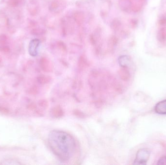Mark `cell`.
I'll return each instance as SVG.
<instances>
[{"label": "cell", "mask_w": 166, "mask_h": 165, "mask_svg": "<svg viewBox=\"0 0 166 165\" xmlns=\"http://www.w3.org/2000/svg\"><path fill=\"white\" fill-rule=\"evenodd\" d=\"M0 111L2 112L3 113H7L8 112V111L7 109H5V108H2L0 107Z\"/></svg>", "instance_id": "cell-24"}, {"label": "cell", "mask_w": 166, "mask_h": 165, "mask_svg": "<svg viewBox=\"0 0 166 165\" xmlns=\"http://www.w3.org/2000/svg\"><path fill=\"white\" fill-rule=\"evenodd\" d=\"M40 68L43 71L50 72L52 71V64L47 58H41L39 62Z\"/></svg>", "instance_id": "cell-5"}, {"label": "cell", "mask_w": 166, "mask_h": 165, "mask_svg": "<svg viewBox=\"0 0 166 165\" xmlns=\"http://www.w3.org/2000/svg\"><path fill=\"white\" fill-rule=\"evenodd\" d=\"M52 114L55 118H60L63 116L64 112L63 110L60 106H55L52 110Z\"/></svg>", "instance_id": "cell-9"}, {"label": "cell", "mask_w": 166, "mask_h": 165, "mask_svg": "<svg viewBox=\"0 0 166 165\" xmlns=\"http://www.w3.org/2000/svg\"><path fill=\"white\" fill-rule=\"evenodd\" d=\"M58 47L60 50H62L64 52H66L67 51V48L66 45L63 42L60 41L57 43Z\"/></svg>", "instance_id": "cell-14"}, {"label": "cell", "mask_w": 166, "mask_h": 165, "mask_svg": "<svg viewBox=\"0 0 166 165\" xmlns=\"http://www.w3.org/2000/svg\"><path fill=\"white\" fill-rule=\"evenodd\" d=\"M0 50H1L2 52L7 53V52L9 51L10 50L8 46H6V45H2L1 47H0Z\"/></svg>", "instance_id": "cell-19"}, {"label": "cell", "mask_w": 166, "mask_h": 165, "mask_svg": "<svg viewBox=\"0 0 166 165\" xmlns=\"http://www.w3.org/2000/svg\"><path fill=\"white\" fill-rule=\"evenodd\" d=\"M73 19L78 25H81L84 22V13L80 11H77L74 13Z\"/></svg>", "instance_id": "cell-8"}, {"label": "cell", "mask_w": 166, "mask_h": 165, "mask_svg": "<svg viewBox=\"0 0 166 165\" xmlns=\"http://www.w3.org/2000/svg\"><path fill=\"white\" fill-rule=\"evenodd\" d=\"M74 114L77 116H78V117L80 118H83L84 117V114L82 112H81L80 111H74Z\"/></svg>", "instance_id": "cell-22"}, {"label": "cell", "mask_w": 166, "mask_h": 165, "mask_svg": "<svg viewBox=\"0 0 166 165\" xmlns=\"http://www.w3.org/2000/svg\"><path fill=\"white\" fill-rule=\"evenodd\" d=\"M154 111L159 114H166V99L158 103L155 106Z\"/></svg>", "instance_id": "cell-6"}, {"label": "cell", "mask_w": 166, "mask_h": 165, "mask_svg": "<svg viewBox=\"0 0 166 165\" xmlns=\"http://www.w3.org/2000/svg\"><path fill=\"white\" fill-rule=\"evenodd\" d=\"M65 5L64 0H53L50 3L49 9L52 12H60L64 9Z\"/></svg>", "instance_id": "cell-4"}, {"label": "cell", "mask_w": 166, "mask_h": 165, "mask_svg": "<svg viewBox=\"0 0 166 165\" xmlns=\"http://www.w3.org/2000/svg\"><path fill=\"white\" fill-rule=\"evenodd\" d=\"M9 5L11 7H17L19 4V0H9Z\"/></svg>", "instance_id": "cell-16"}, {"label": "cell", "mask_w": 166, "mask_h": 165, "mask_svg": "<svg viewBox=\"0 0 166 165\" xmlns=\"http://www.w3.org/2000/svg\"><path fill=\"white\" fill-rule=\"evenodd\" d=\"M48 143L53 153L63 162L68 161L75 151V139L66 132L55 130L51 132Z\"/></svg>", "instance_id": "cell-1"}, {"label": "cell", "mask_w": 166, "mask_h": 165, "mask_svg": "<svg viewBox=\"0 0 166 165\" xmlns=\"http://www.w3.org/2000/svg\"><path fill=\"white\" fill-rule=\"evenodd\" d=\"M118 42V38L116 36H112L109 39V45L111 47H114L115 46H116L117 45Z\"/></svg>", "instance_id": "cell-15"}, {"label": "cell", "mask_w": 166, "mask_h": 165, "mask_svg": "<svg viewBox=\"0 0 166 165\" xmlns=\"http://www.w3.org/2000/svg\"><path fill=\"white\" fill-rule=\"evenodd\" d=\"M51 81V78L49 77L46 76H40L38 78V82L41 84H44L47 83Z\"/></svg>", "instance_id": "cell-12"}, {"label": "cell", "mask_w": 166, "mask_h": 165, "mask_svg": "<svg viewBox=\"0 0 166 165\" xmlns=\"http://www.w3.org/2000/svg\"><path fill=\"white\" fill-rule=\"evenodd\" d=\"M150 152L147 149H141L138 150L136 154V159L133 165H145L150 158Z\"/></svg>", "instance_id": "cell-2"}, {"label": "cell", "mask_w": 166, "mask_h": 165, "mask_svg": "<svg viewBox=\"0 0 166 165\" xmlns=\"http://www.w3.org/2000/svg\"><path fill=\"white\" fill-rule=\"evenodd\" d=\"M33 32H34V35H39L43 34L44 33V30L41 29H38L34 30Z\"/></svg>", "instance_id": "cell-20"}, {"label": "cell", "mask_w": 166, "mask_h": 165, "mask_svg": "<svg viewBox=\"0 0 166 165\" xmlns=\"http://www.w3.org/2000/svg\"><path fill=\"white\" fill-rule=\"evenodd\" d=\"M120 25H121V22H119L118 20H114V21L111 23V28L113 30L116 31L119 28V27H120Z\"/></svg>", "instance_id": "cell-13"}, {"label": "cell", "mask_w": 166, "mask_h": 165, "mask_svg": "<svg viewBox=\"0 0 166 165\" xmlns=\"http://www.w3.org/2000/svg\"><path fill=\"white\" fill-rule=\"evenodd\" d=\"M118 74L120 78L123 81H126L129 78L130 76L129 71L127 69V68H122L121 69L119 70Z\"/></svg>", "instance_id": "cell-10"}, {"label": "cell", "mask_w": 166, "mask_h": 165, "mask_svg": "<svg viewBox=\"0 0 166 165\" xmlns=\"http://www.w3.org/2000/svg\"><path fill=\"white\" fill-rule=\"evenodd\" d=\"M89 40H90V43L92 45H95L96 44V39L93 35H90Z\"/></svg>", "instance_id": "cell-21"}, {"label": "cell", "mask_w": 166, "mask_h": 165, "mask_svg": "<svg viewBox=\"0 0 166 165\" xmlns=\"http://www.w3.org/2000/svg\"><path fill=\"white\" fill-rule=\"evenodd\" d=\"M118 62L122 68H127L130 63V58L128 56H121L118 58Z\"/></svg>", "instance_id": "cell-7"}, {"label": "cell", "mask_w": 166, "mask_h": 165, "mask_svg": "<svg viewBox=\"0 0 166 165\" xmlns=\"http://www.w3.org/2000/svg\"><path fill=\"white\" fill-rule=\"evenodd\" d=\"M0 62H1V59H0Z\"/></svg>", "instance_id": "cell-25"}, {"label": "cell", "mask_w": 166, "mask_h": 165, "mask_svg": "<svg viewBox=\"0 0 166 165\" xmlns=\"http://www.w3.org/2000/svg\"><path fill=\"white\" fill-rule=\"evenodd\" d=\"M157 164L159 165H166V157H163L161 158L158 160Z\"/></svg>", "instance_id": "cell-17"}, {"label": "cell", "mask_w": 166, "mask_h": 165, "mask_svg": "<svg viewBox=\"0 0 166 165\" xmlns=\"http://www.w3.org/2000/svg\"><path fill=\"white\" fill-rule=\"evenodd\" d=\"M40 43V40L38 39H34L31 41L28 47L29 53L31 56L35 57L38 55Z\"/></svg>", "instance_id": "cell-3"}, {"label": "cell", "mask_w": 166, "mask_h": 165, "mask_svg": "<svg viewBox=\"0 0 166 165\" xmlns=\"http://www.w3.org/2000/svg\"><path fill=\"white\" fill-rule=\"evenodd\" d=\"M7 40V38L5 35H1L0 36V44H2V45H5Z\"/></svg>", "instance_id": "cell-18"}, {"label": "cell", "mask_w": 166, "mask_h": 165, "mask_svg": "<svg viewBox=\"0 0 166 165\" xmlns=\"http://www.w3.org/2000/svg\"><path fill=\"white\" fill-rule=\"evenodd\" d=\"M40 104H41V106H43V107H44V106L46 107V106H48V103H47V101L43 100Z\"/></svg>", "instance_id": "cell-23"}, {"label": "cell", "mask_w": 166, "mask_h": 165, "mask_svg": "<svg viewBox=\"0 0 166 165\" xmlns=\"http://www.w3.org/2000/svg\"><path fill=\"white\" fill-rule=\"evenodd\" d=\"M78 64H79V67L81 69H84L87 67L88 65V62H87V59L84 56H81L80 57L79 59V62H78Z\"/></svg>", "instance_id": "cell-11"}]
</instances>
